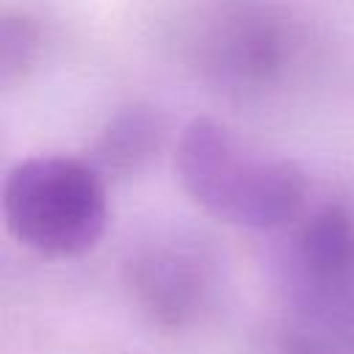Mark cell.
Masks as SVG:
<instances>
[{
  "label": "cell",
  "mask_w": 354,
  "mask_h": 354,
  "mask_svg": "<svg viewBox=\"0 0 354 354\" xmlns=\"http://www.w3.org/2000/svg\"><path fill=\"white\" fill-rule=\"evenodd\" d=\"M39 53V30L22 14H6L0 22V80L11 86Z\"/></svg>",
  "instance_id": "cell-7"
},
{
  "label": "cell",
  "mask_w": 354,
  "mask_h": 354,
  "mask_svg": "<svg viewBox=\"0 0 354 354\" xmlns=\"http://www.w3.org/2000/svg\"><path fill=\"white\" fill-rule=\"evenodd\" d=\"M232 19L235 25L218 41L227 69L238 75H266L274 69L282 55V36L274 19L260 11H243Z\"/></svg>",
  "instance_id": "cell-6"
},
{
  "label": "cell",
  "mask_w": 354,
  "mask_h": 354,
  "mask_svg": "<svg viewBox=\"0 0 354 354\" xmlns=\"http://www.w3.org/2000/svg\"><path fill=\"white\" fill-rule=\"evenodd\" d=\"M174 174L205 213L249 230L293 221L307 199V177L293 160L252 149L227 124L207 116H196L180 130Z\"/></svg>",
  "instance_id": "cell-1"
},
{
  "label": "cell",
  "mask_w": 354,
  "mask_h": 354,
  "mask_svg": "<svg viewBox=\"0 0 354 354\" xmlns=\"http://www.w3.org/2000/svg\"><path fill=\"white\" fill-rule=\"evenodd\" d=\"M0 205L6 230L50 260L91 252L108 227L102 174L88 160L66 155H36L11 166Z\"/></svg>",
  "instance_id": "cell-2"
},
{
  "label": "cell",
  "mask_w": 354,
  "mask_h": 354,
  "mask_svg": "<svg viewBox=\"0 0 354 354\" xmlns=\"http://www.w3.org/2000/svg\"><path fill=\"white\" fill-rule=\"evenodd\" d=\"M166 138V122L158 108L133 102L116 111L88 149V163L102 177H130L152 163Z\"/></svg>",
  "instance_id": "cell-4"
},
{
  "label": "cell",
  "mask_w": 354,
  "mask_h": 354,
  "mask_svg": "<svg viewBox=\"0 0 354 354\" xmlns=\"http://www.w3.org/2000/svg\"><path fill=\"white\" fill-rule=\"evenodd\" d=\"M127 288L136 304L158 324L183 326L202 315L213 293L210 260L180 241L152 243L127 260Z\"/></svg>",
  "instance_id": "cell-3"
},
{
  "label": "cell",
  "mask_w": 354,
  "mask_h": 354,
  "mask_svg": "<svg viewBox=\"0 0 354 354\" xmlns=\"http://www.w3.org/2000/svg\"><path fill=\"white\" fill-rule=\"evenodd\" d=\"M299 254L318 279H340L354 268V218L340 205L318 207L301 227Z\"/></svg>",
  "instance_id": "cell-5"
}]
</instances>
